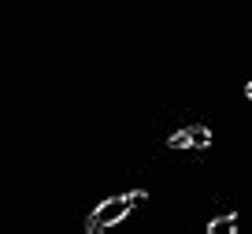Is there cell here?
Wrapping results in <instances>:
<instances>
[{"mask_svg":"<svg viewBox=\"0 0 252 234\" xmlns=\"http://www.w3.org/2000/svg\"><path fill=\"white\" fill-rule=\"evenodd\" d=\"M145 201H149V190H134V194H123V197H111V201L96 204L93 216L86 219V234H104L108 227L123 223L134 208H141Z\"/></svg>","mask_w":252,"mask_h":234,"instance_id":"1","label":"cell"},{"mask_svg":"<svg viewBox=\"0 0 252 234\" xmlns=\"http://www.w3.org/2000/svg\"><path fill=\"white\" fill-rule=\"evenodd\" d=\"M167 145L174 149V153H186V149H208L212 145V130L208 126H182V130H174L171 138H167Z\"/></svg>","mask_w":252,"mask_h":234,"instance_id":"2","label":"cell"},{"mask_svg":"<svg viewBox=\"0 0 252 234\" xmlns=\"http://www.w3.org/2000/svg\"><path fill=\"white\" fill-rule=\"evenodd\" d=\"M237 231V216H219L208 223V234H234Z\"/></svg>","mask_w":252,"mask_h":234,"instance_id":"3","label":"cell"},{"mask_svg":"<svg viewBox=\"0 0 252 234\" xmlns=\"http://www.w3.org/2000/svg\"><path fill=\"white\" fill-rule=\"evenodd\" d=\"M245 97H249V101H252V82H249V86H245Z\"/></svg>","mask_w":252,"mask_h":234,"instance_id":"4","label":"cell"}]
</instances>
